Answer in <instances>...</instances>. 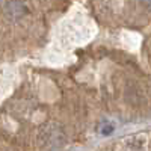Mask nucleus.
Instances as JSON below:
<instances>
[{"label": "nucleus", "mask_w": 151, "mask_h": 151, "mask_svg": "<svg viewBox=\"0 0 151 151\" xmlns=\"http://www.w3.org/2000/svg\"><path fill=\"white\" fill-rule=\"evenodd\" d=\"M26 12H27V8L23 0H9L5 5V14L11 20H18L26 15Z\"/></svg>", "instance_id": "f257e3e1"}, {"label": "nucleus", "mask_w": 151, "mask_h": 151, "mask_svg": "<svg viewBox=\"0 0 151 151\" xmlns=\"http://www.w3.org/2000/svg\"><path fill=\"white\" fill-rule=\"evenodd\" d=\"M144 3H145L147 6H150V8H151V0H144Z\"/></svg>", "instance_id": "f03ea898"}]
</instances>
